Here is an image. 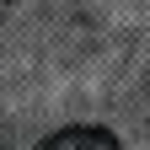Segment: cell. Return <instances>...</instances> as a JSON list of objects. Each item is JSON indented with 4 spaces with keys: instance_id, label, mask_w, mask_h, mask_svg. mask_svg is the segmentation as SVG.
<instances>
[{
    "instance_id": "obj_1",
    "label": "cell",
    "mask_w": 150,
    "mask_h": 150,
    "mask_svg": "<svg viewBox=\"0 0 150 150\" xmlns=\"http://www.w3.org/2000/svg\"><path fill=\"white\" fill-rule=\"evenodd\" d=\"M38 150H123L118 134H107L97 123H75V129H59V134H48Z\"/></svg>"
}]
</instances>
